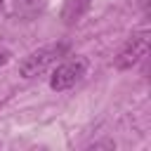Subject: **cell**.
<instances>
[{
	"label": "cell",
	"mask_w": 151,
	"mask_h": 151,
	"mask_svg": "<svg viewBox=\"0 0 151 151\" xmlns=\"http://www.w3.org/2000/svg\"><path fill=\"white\" fill-rule=\"evenodd\" d=\"M85 73H87V59L76 57V59L61 61V64L54 68L52 78H50V87H52V90H57V92L68 90V87H73L76 83H80Z\"/></svg>",
	"instance_id": "7a4b0ae2"
},
{
	"label": "cell",
	"mask_w": 151,
	"mask_h": 151,
	"mask_svg": "<svg viewBox=\"0 0 151 151\" xmlns=\"http://www.w3.org/2000/svg\"><path fill=\"white\" fill-rule=\"evenodd\" d=\"M92 7V0H64L61 7V21L64 24H76L83 19V14Z\"/></svg>",
	"instance_id": "277c9868"
},
{
	"label": "cell",
	"mask_w": 151,
	"mask_h": 151,
	"mask_svg": "<svg viewBox=\"0 0 151 151\" xmlns=\"http://www.w3.org/2000/svg\"><path fill=\"white\" fill-rule=\"evenodd\" d=\"M0 5H2V0H0Z\"/></svg>",
	"instance_id": "8992f818"
},
{
	"label": "cell",
	"mask_w": 151,
	"mask_h": 151,
	"mask_svg": "<svg viewBox=\"0 0 151 151\" xmlns=\"http://www.w3.org/2000/svg\"><path fill=\"white\" fill-rule=\"evenodd\" d=\"M9 57H12V54H9V50H0V68L9 61Z\"/></svg>",
	"instance_id": "5b68a950"
},
{
	"label": "cell",
	"mask_w": 151,
	"mask_h": 151,
	"mask_svg": "<svg viewBox=\"0 0 151 151\" xmlns=\"http://www.w3.org/2000/svg\"><path fill=\"white\" fill-rule=\"evenodd\" d=\"M68 52V42H52L45 47H38L35 52H31L21 64H19V73L24 78H35L40 73H45L50 66H54L64 54Z\"/></svg>",
	"instance_id": "6da1fadb"
},
{
	"label": "cell",
	"mask_w": 151,
	"mask_h": 151,
	"mask_svg": "<svg viewBox=\"0 0 151 151\" xmlns=\"http://www.w3.org/2000/svg\"><path fill=\"white\" fill-rule=\"evenodd\" d=\"M146 52H149V31L134 33V35L123 45V50L118 52L113 66H116L118 71H127V68H132L134 64H139V61L146 57Z\"/></svg>",
	"instance_id": "3957f363"
}]
</instances>
